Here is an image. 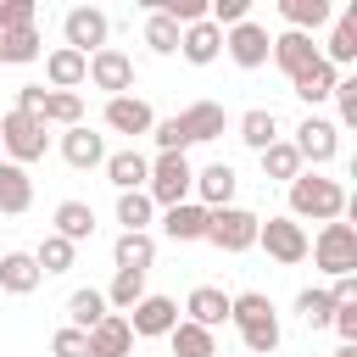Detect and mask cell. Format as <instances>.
<instances>
[{
    "label": "cell",
    "mask_w": 357,
    "mask_h": 357,
    "mask_svg": "<svg viewBox=\"0 0 357 357\" xmlns=\"http://www.w3.org/2000/svg\"><path fill=\"white\" fill-rule=\"evenodd\" d=\"M229 312L240 318L251 351H273V346H279V324H273V307H268L262 296H240V301H229Z\"/></svg>",
    "instance_id": "obj_1"
},
{
    "label": "cell",
    "mask_w": 357,
    "mask_h": 357,
    "mask_svg": "<svg viewBox=\"0 0 357 357\" xmlns=\"http://www.w3.org/2000/svg\"><path fill=\"white\" fill-rule=\"evenodd\" d=\"M290 206L312 212V218H335L340 212V184H329V178H296L290 184Z\"/></svg>",
    "instance_id": "obj_2"
},
{
    "label": "cell",
    "mask_w": 357,
    "mask_h": 357,
    "mask_svg": "<svg viewBox=\"0 0 357 357\" xmlns=\"http://www.w3.org/2000/svg\"><path fill=\"white\" fill-rule=\"evenodd\" d=\"M206 240H218L223 251H245V245L257 240V218H251V212H234V206H223L218 218H206Z\"/></svg>",
    "instance_id": "obj_3"
},
{
    "label": "cell",
    "mask_w": 357,
    "mask_h": 357,
    "mask_svg": "<svg viewBox=\"0 0 357 357\" xmlns=\"http://www.w3.org/2000/svg\"><path fill=\"white\" fill-rule=\"evenodd\" d=\"M318 262L329 273H351L357 268V234H351V223H329L318 234Z\"/></svg>",
    "instance_id": "obj_4"
},
{
    "label": "cell",
    "mask_w": 357,
    "mask_h": 357,
    "mask_svg": "<svg viewBox=\"0 0 357 357\" xmlns=\"http://www.w3.org/2000/svg\"><path fill=\"white\" fill-rule=\"evenodd\" d=\"M257 240H268V251L284 257V262H296V257L307 251V240H301V229H296L290 218H268V223H257Z\"/></svg>",
    "instance_id": "obj_5"
},
{
    "label": "cell",
    "mask_w": 357,
    "mask_h": 357,
    "mask_svg": "<svg viewBox=\"0 0 357 357\" xmlns=\"http://www.w3.org/2000/svg\"><path fill=\"white\" fill-rule=\"evenodd\" d=\"M184 184H190V162H184L178 151H167V156L156 162V195L178 206V195H184Z\"/></svg>",
    "instance_id": "obj_6"
},
{
    "label": "cell",
    "mask_w": 357,
    "mask_h": 357,
    "mask_svg": "<svg viewBox=\"0 0 357 357\" xmlns=\"http://www.w3.org/2000/svg\"><path fill=\"white\" fill-rule=\"evenodd\" d=\"M296 156L329 162V156H335V128H329V123H318V117H307V123H301V145H296Z\"/></svg>",
    "instance_id": "obj_7"
},
{
    "label": "cell",
    "mask_w": 357,
    "mask_h": 357,
    "mask_svg": "<svg viewBox=\"0 0 357 357\" xmlns=\"http://www.w3.org/2000/svg\"><path fill=\"white\" fill-rule=\"evenodd\" d=\"M123 346H128V324L123 318H100L95 335H89V351L95 357H123Z\"/></svg>",
    "instance_id": "obj_8"
},
{
    "label": "cell",
    "mask_w": 357,
    "mask_h": 357,
    "mask_svg": "<svg viewBox=\"0 0 357 357\" xmlns=\"http://www.w3.org/2000/svg\"><path fill=\"white\" fill-rule=\"evenodd\" d=\"M6 145H11L17 156H39V151H45V139H39V123L17 112V117L6 123Z\"/></svg>",
    "instance_id": "obj_9"
},
{
    "label": "cell",
    "mask_w": 357,
    "mask_h": 357,
    "mask_svg": "<svg viewBox=\"0 0 357 357\" xmlns=\"http://www.w3.org/2000/svg\"><path fill=\"white\" fill-rule=\"evenodd\" d=\"M178 128H184V139H212V134L223 128V112H218V106H190V112L178 117Z\"/></svg>",
    "instance_id": "obj_10"
},
{
    "label": "cell",
    "mask_w": 357,
    "mask_h": 357,
    "mask_svg": "<svg viewBox=\"0 0 357 357\" xmlns=\"http://www.w3.org/2000/svg\"><path fill=\"white\" fill-rule=\"evenodd\" d=\"M190 312H195V324L206 329V324L229 318V296H223V290H212V284H201V290L190 296Z\"/></svg>",
    "instance_id": "obj_11"
},
{
    "label": "cell",
    "mask_w": 357,
    "mask_h": 357,
    "mask_svg": "<svg viewBox=\"0 0 357 357\" xmlns=\"http://www.w3.org/2000/svg\"><path fill=\"white\" fill-rule=\"evenodd\" d=\"M134 329H139V335H162V329H173V301H162V296L139 301V312H134Z\"/></svg>",
    "instance_id": "obj_12"
},
{
    "label": "cell",
    "mask_w": 357,
    "mask_h": 357,
    "mask_svg": "<svg viewBox=\"0 0 357 357\" xmlns=\"http://www.w3.org/2000/svg\"><path fill=\"white\" fill-rule=\"evenodd\" d=\"M106 117H112V128H123V134H139V128H151V112H145V100H112V106H106Z\"/></svg>",
    "instance_id": "obj_13"
},
{
    "label": "cell",
    "mask_w": 357,
    "mask_h": 357,
    "mask_svg": "<svg viewBox=\"0 0 357 357\" xmlns=\"http://www.w3.org/2000/svg\"><path fill=\"white\" fill-rule=\"evenodd\" d=\"M268 56V33L262 28H234V61L240 67H257Z\"/></svg>",
    "instance_id": "obj_14"
},
{
    "label": "cell",
    "mask_w": 357,
    "mask_h": 357,
    "mask_svg": "<svg viewBox=\"0 0 357 357\" xmlns=\"http://www.w3.org/2000/svg\"><path fill=\"white\" fill-rule=\"evenodd\" d=\"M279 61L290 67V78H301V73H307L318 56H312V45H307L301 33H284V39H279Z\"/></svg>",
    "instance_id": "obj_15"
},
{
    "label": "cell",
    "mask_w": 357,
    "mask_h": 357,
    "mask_svg": "<svg viewBox=\"0 0 357 357\" xmlns=\"http://www.w3.org/2000/svg\"><path fill=\"white\" fill-rule=\"evenodd\" d=\"M329 89H335V73H329V61H312V67L296 78V95H301V100H324Z\"/></svg>",
    "instance_id": "obj_16"
},
{
    "label": "cell",
    "mask_w": 357,
    "mask_h": 357,
    "mask_svg": "<svg viewBox=\"0 0 357 357\" xmlns=\"http://www.w3.org/2000/svg\"><path fill=\"white\" fill-rule=\"evenodd\" d=\"M56 223H61V240H84V234L95 229V212H89L84 201H67V206L56 212Z\"/></svg>",
    "instance_id": "obj_17"
},
{
    "label": "cell",
    "mask_w": 357,
    "mask_h": 357,
    "mask_svg": "<svg viewBox=\"0 0 357 357\" xmlns=\"http://www.w3.org/2000/svg\"><path fill=\"white\" fill-rule=\"evenodd\" d=\"M167 234H173V240L206 234V212H201V206H173V212H167Z\"/></svg>",
    "instance_id": "obj_18"
},
{
    "label": "cell",
    "mask_w": 357,
    "mask_h": 357,
    "mask_svg": "<svg viewBox=\"0 0 357 357\" xmlns=\"http://www.w3.org/2000/svg\"><path fill=\"white\" fill-rule=\"evenodd\" d=\"M145 262H151V240L145 234H123L117 240V268L123 273H145Z\"/></svg>",
    "instance_id": "obj_19"
},
{
    "label": "cell",
    "mask_w": 357,
    "mask_h": 357,
    "mask_svg": "<svg viewBox=\"0 0 357 357\" xmlns=\"http://www.w3.org/2000/svg\"><path fill=\"white\" fill-rule=\"evenodd\" d=\"M100 33H106V22H100L95 11H73V17H67V39H73V45L89 50V45H100Z\"/></svg>",
    "instance_id": "obj_20"
},
{
    "label": "cell",
    "mask_w": 357,
    "mask_h": 357,
    "mask_svg": "<svg viewBox=\"0 0 357 357\" xmlns=\"http://www.w3.org/2000/svg\"><path fill=\"white\" fill-rule=\"evenodd\" d=\"M240 134H245V145L268 151V145H273V112H245V117H240Z\"/></svg>",
    "instance_id": "obj_21"
},
{
    "label": "cell",
    "mask_w": 357,
    "mask_h": 357,
    "mask_svg": "<svg viewBox=\"0 0 357 357\" xmlns=\"http://www.w3.org/2000/svg\"><path fill=\"white\" fill-rule=\"evenodd\" d=\"M0 279H6V290H33L39 268H33V257H6L0 262Z\"/></svg>",
    "instance_id": "obj_22"
},
{
    "label": "cell",
    "mask_w": 357,
    "mask_h": 357,
    "mask_svg": "<svg viewBox=\"0 0 357 357\" xmlns=\"http://www.w3.org/2000/svg\"><path fill=\"white\" fill-rule=\"evenodd\" d=\"M173 351L178 357H212V340L201 324H184V329H173Z\"/></svg>",
    "instance_id": "obj_23"
},
{
    "label": "cell",
    "mask_w": 357,
    "mask_h": 357,
    "mask_svg": "<svg viewBox=\"0 0 357 357\" xmlns=\"http://www.w3.org/2000/svg\"><path fill=\"white\" fill-rule=\"evenodd\" d=\"M0 206H6V212H22V206H28V178H22L17 167H0Z\"/></svg>",
    "instance_id": "obj_24"
},
{
    "label": "cell",
    "mask_w": 357,
    "mask_h": 357,
    "mask_svg": "<svg viewBox=\"0 0 357 357\" xmlns=\"http://www.w3.org/2000/svg\"><path fill=\"white\" fill-rule=\"evenodd\" d=\"M329 56H335V61H351V56H357V11L340 17V28H335V39H329Z\"/></svg>",
    "instance_id": "obj_25"
},
{
    "label": "cell",
    "mask_w": 357,
    "mask_h": 357,
    "mask_svg": "<svg viewBox=\"0 0 357 357\" xmlns=\"http://www.w3.org/2000/svg\"><path fill=\"white\" fill-rule=\"evenodd\" d=\"M201 190H206V201H229V195H234V167H229V162L206 167V173H201Z\"/></svg>",
    "instance_id": "obj_26"
},
{
    "label": "cell",
    "mask_w": 357,
    "mask_h": 357,
    "mask_svg": "<svg viewBox=\"0 0 357 357\" xmlns=\"http://www.w3.org/2000/svg\"><path fill=\"white\" fill-rule=\"evenodd\" d=\"M296 307H301V318H307V324H312V329H318V324H329V318H335V301H329V296H324V290H301V296H296Z\"/></svg>",
    "instance_id": "obj_27"
},
{
    "label": "cell",
    "mask_w": 357,
    "mask_h": 357,
    "mask_svg": "<svg viewBox=\"0 0 357 357\" xmlns=\"http://www.w3.org/2000/svg\"><path fill=\"white\" fill-rule=\"evenodd\" d=\"M95 78H100L106 89H123V84H128V61H123L117 50H106V56H95Z\"/></svg>",
    "instance_id": "obj_28"
},
{
    "label": "cell",
    "mask_w": 357,
    "mask_h": 357,
    "mask_svg": "<svg viewBox=\"0 0 357 357\" xmlns=\"http://www.w3.org/2000/svg\"><path fill=\"white\" fill-rule=\"evenodd\" d=\"M184 56H190V61H212V56H218V33H212L206 22H201V28H190V39H184Z\"/></svg>",
    "instance_id": "obj_29"
},
{
    "label": "cell",
    "mask_w": 357,
    "mask_h": 357,
    "mask_svg": "<svg viewBox=\"0 0 357 357\" xmlns=\"http://www.w3.org/2000/svg\"><path fill=\"white\" fill-rule=\"evenodd\" d=\"M67 162H73V167L100 162V139H95V134H67Z\"/></svg>",
    "instance_id": "obj_30"
},
{
    "label": "cell",
    "mask_w": 357,
    "mask_h": 357,
    "mask_svg": "<svg viewBox=\"0 0 357 357\" xmlns=\"http://www.w3.org/2000/svg\"><path fill=\"white\" fill-rule=\"evenodd\" d=\"M262 167H268L273 178H290V173H296V145H268V151H262Z\"/></svg>",
    "instance_id": "obj_31"
},
{
    "label": "cell",
    "mask_w": 357,
    "mask_h": 357,
    "mask_svg": "<svg viewBox=\"0 0 357 357\" xmlns=\"http://www.w3.org/2000/svg\"><path fill=\"white\" fill-rule=\"evenodd\" d=\"M112 178L128 190V184H139L145 178V156H134V151H123V156H112Z\"/></svg>",
    "instance_id": "obj_32"
},
{
    "label": "cell",
    "mask_w": 357,
    "mask_h": 357,
    "mask_svg": "<svg viewBox=\"0 0 357 357\" xmlns=\"http://www.w3.org/2000/svg\"><path fill=\"white\" fill-rule=\"evenodd\" d=\"M39 262H45V273H61L67 262H73V240H45V251H39Z\"/></svg>",
    "instance_id": "obj_33"
},
{
    "label": "cell",
    "mask_w": 357,
    "mask_h": 357,
    "mask_svg": "<svg viewBox=\"0 0 357 357\" xmlns=\"http://www.w3.org/2000/svg\"><path fill=\"white\" fill-rule=\"evenodd\" d=\"M67 312H73L78 324H100V318H106V312H100V296H95V290H78V296L67 301Z\"/></svg>",
    "instance_id": "obj_34"
},
{
    "label": "cell",
    "mask_w": 357,
    "mask_h": 357,
    "mask_svg": "<svg viewBox=\"0 0 357 357\" xmlns=\"http://www.w3.org/2000/svg\"><path fill=\"white\" fill-rule=\"evenodd\" d=\"M78 73H84V56H78V50H61V56H50V78H56V84H73Z\"/></svg>",
    "instance_id": "obj_35"
},
{
    "label": "cell",
    "mask_w": 357,
    "mask_h": 357,
    "mask_svg": "<svg viewBox=\"0 0 357 357\" xmlns=\"http://www.w3.org/2000/svg\"><path fill=\"white\" fill-rule=\"evenodd\" d=\"M117 218L128 223V234H139V223L151 218V201H145V195H123V206H117Z\"/></svg>",
    "instance_id": "obj_36"
},
{
    "label": "cell",
    "mask_w": 357,
    "mask_h": 357,
    "mask_svg": "<svg viewBox=\"0 0 357 357\" xmlns=\"http://www.w3.org/2000/svg\"><path fill=\"white\" fill-rule=\"evenodd\" d=\"M284 17L290 22H324L329 11H324V0H284Z\"/></svg>",
    "instance_id": "obj_37"
},
{
    "label": "cell",
    "mask_w": 357,
    "mask_h": 357,
    "mask_svg": "<svg viewBox=\"0 0 357 357\" xmlns=\"http://www.w3.org/2000/svg\"><path fill=\"white\" fill-rule=\"evenodd\" d=\"M56 357H89V335L61 329V335H56Z\"/></svg>",
    "instance_id": "obj_38"
},
{
    "label": "cell",
    "mask_w": 357,
    "mask_h": 357,
    "mask_svg": "<svg viewBox=\"0 0 357 357\" xmlns=\"http://www.w3.org/2000/svg\"><path fill=\"white\" fill-rule=\"evenodd\" d=\"M45 117H61V123H73V117H78V100H73V95H50V100H45Z\"/></svg>",
    "instance_id": "obj_39"
},
{
    "label": "cell",
    "mask_w": 357,
    "mask_h": 357,
    "mask_svg": "<svg viewBox=\"0 0 357 357\" xmlns=\"http://www.w3.org/2000/svg\"><path fill=\"white\" fill-rule=\"evenodd\" d=\"M173 39H178V33H173V17H156V22H151V45H156V50H173Z\"/></svg>",
    "instance_id": "obj_40"
},
{
    "label": "cell",
    "mask_w": 357,
    "mask_h": 357,
    "mask_svg": "<svg viewBox=\"0 0 357 357\" xmlns=\"http://www.w3.org/2000/svg\"><path fill=\"white\" fill-rule=\"evenodd\" d=\"M134 296H139V273H117V284H112V301H123V307H128Z\"/></svg>",
    "instance_id": "obj_41"
},
{
    "label": "cell",
    "mask_w": 357,
    "mask_h": 357,
    "mask_svg": "<svg viewBox=\"0 0 357 357\" xmlns=\"http://www.w3.org/2000/svg\"><path fill=\"white\" fill-rule=\"evenodd\" d=\"M335 89H340V117H346V123H357V84L346 78V84H335Z\"/></svg>",
    "instance_id": "obj_42"
},
{
    "label": "cell",
    "mask_w": 357,
    "mask_h": 357,
    "mask_svg": "<svg viewBox=\"0 0 357 357\" xmlns=\"http://www.w3.org/2000/svg\"><path fill=\"white\" fill-rule=\"evenodd\" d=\"M156 139H162L167 151H178V145H184V128H178V117H167V123L156 128Z\"/></svg>",
    "instance_id": "obj_43"
},
{
    "label": "cell",
    "mask_w": 357,
    "mask_h": 357,
    "mask_svg": "<svg viewBox=\"0 0 357 357\" xmlns=\"http://www.w3.org/2000/svg\"><path fill=\"white\" fill-rule=\"evenodd\" d=\"M212 11H218V22H240L245 17V0H218Z\"/></svg>",
    "instance_id": "obj_44"
},
{
    "label": "cell",
    "mask_w": 357,
    "mask_h": 357,
    "mask_svg": "<svg viewBox=\"0 0 357 357\" xmlns=\"http://www.w3.org/2000/svg\"><path fill=\"white\" fill-rule=\"evenodd\" d=\"M335 324H340V335L351 340V335H357V307H340V312H335Z\"/></svg>",
    "instance_id": "obj_45"
}]
</instances>
